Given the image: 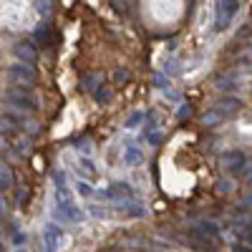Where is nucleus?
Masks as SVG:
<instances>
[{
  "label": "nucleus",
  "instance_id": "obj_1",
  "mask_svg": "<svg viewBox=\"0 0 252 252\" xmlns=\"http://www.w3.org/2000/svg\"><path fill=\"white\" fill-rule=\"evenodd\" d=\"M5 103L13 109H20V111H35L38 109V98L33 96L31 89H18V86H10L5 89Z\"/></svg>",
  "mask_w": 252,
  "mask_h": 252
},
{
  "label": "nucleus",
  "instance_id": "obj_2",
  "mask_svg": "<svg viewBox=\"0 0 252 252\" xmlns=\"http://www.w3.org/2000/svg\"><path fill=\"white\" fill-rule=\"evenodd\" d=\"M5 78L18 89H31L35 83V68L33 66H26V63H13V66L5 68Z\"/></svg>",
  "mask_w": 252,
  "mask_h": 252
},
{
  "label": "nucleus",
  "instance_id": "obj_3",
  "mask_svg": "<svg viewBox=\"0 0 252 252\" xmlns=\"http://www.w3.org/2000/svg\"><path fill=\"white\" fill-rule=\"evenodd\" d=\"M66 235H63V229L56 224V222H48L43 227V245H46V252H58V247L63 245Z\"/></svg>",
  "mask_w": 252,
  "mask_h": 252
},
{
  "label": "nucleus",
  "instance_id": "obj_4",
  "mask_svg": "<svg viewBox=\"0 0 252 252\" xmlns=\"http://www.w3.org/2000/svg\"><path fill=\"white\" fill-rule=\"evenodd\" d=\"M13 53H15L18 63H26V66H33L38 61V48H35L33 40H18L13 46Z\"/></svg>",
  "mask_w": 252,
  "mask_h": 252
},
{
  "label": "nucleus",
  "instance_id": "obj_5",
  "mask_svg": "<svg viewBox=\"0 0 252 252\" xmlns=\"http://www.w3.org/2000/svg\"><path fill=\"white\" fill-rule=\"evenodd\" d=\"M237 8H240V3L237 0H229V3H217V20H215V28L217 31H224L227 26H229V20H232V15L237 13Z\"/></svg>",
  "mask_w": 252,
  "mask_h": 252
},
{
  "label": "nucleus",
  "instance_id": "obj_6",
  "mask_svg": "<svg viewBox=\"0 0 252 252\" xmlns=\"http://www.w3.org/2000/svg\"><path fill=\"white\" fill-rule=\"evenodd\" d=\"M240 109H242V101L235 98V96H222V98H217V103L212 106V111H217L222 119L229 116V114H237Z\"/></svg>",
  "mask_w": 252,
  "mask_h": 252
},
{
  "label": "nucleus",
  "instance_id": "obj_7",
  "mask_svg": "<svg viewBox=\"0 0 252 252\" xmlns=\"http://www.w3.org/2000/svg\"><path fill=\"white\" fill-rule=\"evenodd\" d=\"M15 187V172H13V166L5 161V159H0V192H10V189Z\"/></svg>",
  "mask_w": 252,
  "mask_h": 252
},
{
  "label": "nucleus",
  "instance_id": "obj_8",
  "mask_svg": "<svg viewBox=\"0 0 252 252\" xmlns=\"http://www.w3.org/2000/svg\"><path fill=\"white\" fill-rule=\"evenodd\" d=\"M220 166L222 169H240V166H245V154L242 152H227L220 157Z\"/></svg>",
  "mask_w": 252,
  "mask_h": 252
},
{
  "label": "nucleus",
  "instance_id": "obj_9",
  "mask_svg": "<svg viewBox=\"0 0 252 252\" xmlns=\"http://www.w3.org/2000/svg\"><path fill=\"white\" fill-rule=\"evenodd\" d=\"M20 129H18V124L8 116V114H0V136H13V134H18Z\"/></svg>",
  "mask_w": 252,
  "mask_h": 252
},
{
  "label": "nucleus",
  "instance_id": "obj_10",
  "mask_svg": "<svg viewBox=\"0 0 252 252\" xmlns=\"http://www.w3.org/2000/svg\"><path fill=\"white\" fill-rule=\"evenodd\" d=\"M124 161H126V166H136L139 161H141V149L136 144H129L126 146V152H124Z\"/></svg>",
  "mask_w": 252,
  "mask_h": 252
},
{
  "label": "nucleus",
  "instance_id": "obj_11",
  "mask_svg": "<svg viewBox=\"0 0 252 252\" xmlns=\"http://www.w3.org/2000/svg\"><path fill=\"white\" fill-rule=\"evenodd\" d=\"M101 81H103V76H101V73H91V76H86V78L81 81V89H83V91H91V94H94V91H96L98 86H103Z\"/></svg>",
  "mask_w": 252,
  "mask_h": 252
},
{
  "label": "nucleus",
  "instance_id": "obj_12",
  "mask_svg": "<svg viewBox=\"0 0 252 252\" xmlns=\"http://www.w3.org/2000/svg\"><path fill=\"white\" fill-rule=\"evenodd\" d=\"M220 121H222V116H220L217 111H207V114L202 116V124H204V126H217Z\"/></svg>",
  "mask_w": 252,
  "mask_h": 252
},
{
  "label": "nucleus",
  "instance_id": "obj_13",
  "mask_svg": "<svg viewBox=\"0 0 252 252\" xmlns=\"http://www.w3.org/2000/svg\"><path fill=\"white\" fill-rule=\"evenodd\" d=\"M94 96H96L98 103H103V101H109V98H111V91L106 89V83H103V86H98V89L94 91Z\"/></svg>",
  "mask_w": 252,
  "mask_h": 252
},
{
  "label": "nucleus",
  "instance_id": "obj_14",
  "mask_svg": "<svg viewBox=\"0 0 252 252\" xmlns=\"http://www.w3.org/2000/svg\"><path fill=\"white\" fill-rule=\"evenodd\" d=\"M28 152H31V139L20 136V139H18V154H20V157H26Z\"/></svg>",
  "mask_w": 252,
  "mask_h": 252
},
{
  "label": "nucleus",
  "instance_id": "obj_15",
  "mask_svg": "<svg viewBox=\"0 0 252 252\" xmlns=\"http://www.w3.org/2000/svg\"><path fill=\"white\" fill-rule=\"evenodd\" d=\"M78 192H81L83 197H91V194H94V187H91L89 182H78Z\"/></svg>",
  "mask_w": 252,
  "mask_h": 252
},
{
  "label": "nucleus",
  "instance_id": "obj_16",
  "mask_svg": "<svg viewBox=\"0 0 252 252\" xmlns=\"http://www.w3.org/2000/svg\"><path fill=\"white\" fill-rule=\"evenodd\" d=\"M141 121H144V114H131L129 121H126V129H134V126L141 124Z\"/></svg>",
  "mask_w": 252,
  "mask_h": 252
},
{
  "label": "nucleus",
  "instance_id": "obj_17",
  "mask_svg": "<svg viewBox=\"0 0 252 252\" xmlns=\"http://www.w3.org/2000/svg\"><path fill=\"white\" fill-rule=\"evenodd\" d=\"M217 192H220V194L232 192V182H224V179H220V182H217Z\"/></svg>",
  "mask_w": 252,
  "mask_h": 252
},
{
  "label": "nucleus",
  "instance_id": "obj_18",
  "mask_svg": "<svg viewBox=\"0 0 252 252\" xmlns=\"http://www.w3.org/2000/svg\"><path fill=\"white\" fill-rule=\"evenodd\" d=\"M10 212V202L5 199V194L0 192V215H8Z\"/></svg>",
  "mask_w": 252,
  "mask_h": 252
},
{
  "label": "nucleus",
  "instance_id": "obj_19",
  "mask_svg": "<svg viewBox=\"0 0 252 252\" xmlns=\"http://www.w3.org/2000/svg\"><path fill=\"white\" fill-rule=\"evenodd\" d=\"M78 164H81V169H83V172H86L89 177H94V164H91V161H86V159H81Z\"/></svg>",
  "mask_w": 252,
  "mask_h": 252
},
{
  "label": "nucleus",
  "instance_id": "obj_20",
  "mask_svg": "<svg viewBox=\"0 0 252 252\" xmlns=\"http://www.w3.org/2000/svg\"><path fill=\"white\" fill-rule=\"evenodd\" d=\"M35 38H38V40H51V28H48V26L40 28V31L35 33Z\"/></svg>",
  "mask_w": 252,
  "mask_h": 252
},
{
  "label": "nucleus",
  "instance_id": "obj_21",
  "mask_svg": "<svg viewBox=\"0 0 252 252\" xmlns=\"http://www.w3.org/2000/svg\"><path fill=\"white\" fill-rule=\"evenodd\" d=\"M10 152V144H8V139L5 136H0V154H8Z\"/></svg>",
  "mask_w": 252,
  "mask_h": 252
},
{
  "label": "nucleus",
  "instance_id": "obj_22",
  "mask_svg": "<svg viewBox=\"0 0 252 252\" xmlns=\"http://www.w3.org/2000/svg\"><path fill=\"white\" fill-rule=\"evenodd\" d=\"M124 78H129V73H126V71H119V73H116V83H121Z\"/></svg>",
  "mask_w": 252,
  "mask_h": 252
},
{
  "label": "nucleus",
  "instance_id": "obj_23",
  "mask_svg": "<svg viewBox=\"0 0 252 252\" xmlns=\"http://www.w3.org/2000/svg\"><path fill=\"white\" fill-rule=\"evenodd\" d=\"M189 114H192V106H189V103H187V106L179 111V116H189Z\"/></svg>",
  "mask_w": 252,
  "mask_h": 252
},
{
  "label": "nucleus",
  "instance_id": "obj_24",
  "mask_svg": "<svg viewBox=\"0 0 252 252\" xmlns=\"http://www.w3.org/2000/svg\"><path fill=\"white\" fill-rule=\"evenodd\" d=\"M0 252H3V245H0Z\"/></svg>",
  "mask_w": 252,
  "mask_h": 252
}]
</instances>
